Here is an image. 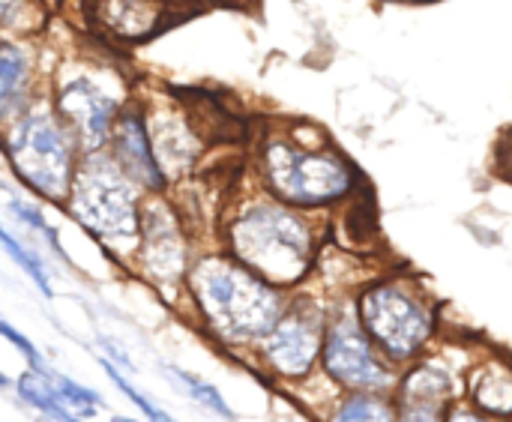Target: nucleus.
<instances>
[{
	"instance_id": "5701e85b",
	"label": "nucleus",
	"mask_w": 512,
	"mask_h": 422,
	"mask_svg": "<svg viewBox=\"0 0 512 422\" xmlns=\"http://www.w3.org/2000/svg\"><path fill=\"white\" fill-rule=\"evenodd\" d=\"M27 0H0V27H18Z\"/></svg>"
},
{
	"instance_id": "6e6552de",
	"label": "nucleus",
	"mask_w": 512,
	"mask_h": 422,
	"mask_svg": "<svg viewBox=\"0 0 512 422\" xmlns=\"http://www.w3.org/2000/svg\"><path fill=\"white\" fill-rule=\"evenodd\" d=\"M324 369L345 387L354 390H381L390 384L387 369L369 351L366 336L345 318L339 321L324 345Z\"/></svg>"
},
{
	"instance_id": "bb28decb",
	"label": "nucleus",
	"mask_w": 512,
	"mask_h": 422,
	"mask_svg": "<svg viewBox=\"0 0 512 422\" xmlns=\"http://www.w3.org/2000/svg\"><path fill=\"white\" fill-rule=\"evenodd\" d=\"M0 387H6V375H0Z\"/></svg>"
},
{
	"instance_id": "cd10ccee",
	"label": "nucleus",
	"mask_w": 512,
	"mask_h": 422,
	"mask_svg": "<svg viewBox=\"0 0 512 422\" xmlns=\"http://www.w3.org/2000/svg\"><path fill=\"white\" fill-rule=\"evenodd\" d=\"M111 422H135V420H123V417H120V420H111Z\"/></svg>"
},
{
	"instance_id": "f8f14e48",
	"label": "nucleus",
	"mask_w": 512,
	"mask_h": 422,
	"mask_svg": "<svg viewBox=\"0 0 512 422\" xmlns=\"http://www.w3.org/2000/svg\"><path fill=\"white\" fill-rule=\"evenodd\" d=\"M168 15L165 0H90V18L99 30L120 42L153 36Z\"/></svg>"
},
{
	"instance_id": "9d476101",
	"label": "nucleus",
	"mask_w": 512,
	"mask_h": 422,
	"mask_svg": "<svg viewBox=\"0 0 512 422\" xmlns=\"http://www.w3.org/2000/svg\"><path fill=\"white\" fill-rule=\"evenodd\" d=\"M141 261L156 279H174L186 267V246L174 213L162 201H147L141 207Z\"/></svg>"
},
{
	"instance_id": "393cba45",
	"label": "nucleus",
	"mask_w": 512,
	"mask_h": 422,
	"mask_svg": "<svg viewBox=\"0 0 512 422\" xmlns=\"http://www.w3.org/2000/svg\"><path fill=\"white\" fill-rule=\"evenodd\" d=\"M447 422H483V420H477V417H474L471 411H453V414H450V420H447Z\"/></svg>"
},
{
	"instance_id": "1a4fd4ad",
	"label": "nucleus",
	"mask_w": 512,
	"mask_h": 422,
	"mask_svg": "<svg viewBox=\"0 0 512 422\" xmlns=\"http://www.w3.org/2000/svg\"><path fill=\"white\" fill-rule=\"evenodd\" d=\"M108 141H111L114 162L138 186H147L150 192L165 189L168 177H165V171H162V165L156 159V150H153V141H150V129H147L144 114L138 108H129V111H120L117 114Z\"/></svg>"
},
{
	"instance_id": "6ab92c4d",
	"label": "nucleus",
	"mask_w": 512,
	"mask_h": 422,
	"mask_svg": "<svg viewBox=\"0 0 512 422\" xmlns=\"http://www.w3.org/2000/svg\"><path fill=\"white\" fill-rule=\"evenodd\" d=\"M174 378H177V381H183V390H186L195 402H201L204 408H210V411H216L219 417L231 420V411H228L225 399L216 393V387H213V384H204L201 378H195V375H189V372H180V369H174Z\"/></svg>"
},
{
	"instance_id": "39448f33",
	"label": "nucleus",
	"mask_w": 512,
	"mask_h": 422,
	"mask_svg": "<svg viewBox=\"0 0 512 422\" xmlns=\"http://www.w3.org/2000/svg\"><path fill=\"white\" fill-rule=\"evenodd\" d=\"M264 174L273 192L300 207H318L351 189V168L333 153H309L288 141H270L264 150Z\"/></svg>"
},
{
	"instance_id": "f03ea898",
	"label": "nucleus",
	"mask_w": 512,
	"mask_h": 422,
	"mask_svg": "<svg viewBox=\"0 0 512 422\" xmlns=\"http://www.w3.org/2000/svg\"><path fill=\"white\" fill-rule=\"evenodd\" d=\"M6 156L21 177L24 186L33 192L63 201L69 198L72 177H75V135L48 105L24 108L6 135Z\"/></svg>"
},
{
	"instance_id": "412c9836",
	"label": "nucleus",
	"mask_w": 512,
	"mask_h": 422,
	"mask_svg": "<svg viewBox=\"0 0 512 422\" xmlns=\"http://www.w3.org/2000/svg\"><path fill=\"white\" fill-rule=\"evenodd\" d=\"M105 372L111 375V381H114V384H117V387H120V390H123V393H126V396H129V399H132V402H135V405H138L141 411H144V414H147V417H150V420L174 422L171 417H168V414L156 411V408H153V405H150V402H147V399H144L141 393H135V390H132V387H129V384H126V381H123V378H120V375H117V372H114V369H111L108 363H105Z\"/></svg>"
},
{
	"instance_id": "7ed1b4c3",
	"label": "nucleus",
	"mask_w": 512,
	"mask_h": 422,
	"mask_svg": "<svg viewBox=\"0 0 512 422\" xmlns=\"http://www.w3.org/2000/svg\"><path fill=\"white\" fill-rule=\"evenodd\" d=\"M231 249L243 267L273 285L303 279L312 261L309 228L294 213L270 204L246 210L231 225Z\"/></svg>"
},
{
	"instance_id": "a211bd4d",
	"label": "nucleus",
	"mask_w": 512,
	"mask_h": 422,
	"mask_svg": "<svg viewBox=\"0 0 512 422\" xmlns=\"http://www.w3.org/2000/svg\"><path fill=\"white\" fill-rule=\"evenodd\" d=\"M54 387H57L63 408L72 417H90V414H96V405H102V399L93 390H84L81 384H75L69 378H54Z\"/></svg>"
},
{
	"instance_id": "423d86ee",
	"label": "nucleus",
	"mask_w": 512,
	"mask_h": 422,
	"mask_svg": "<svg viewBox=\"0 0 512 422\" xmlns=\"http://www.w3.org/2000/svg\"><path fill=\"white\" fill-rule=\"evenodd\" d=\"M363 324L369 336L393 357L405 360L429 339L432 321L426 309L396 285H381L360 300Z\"/></svg>"
},
{
	"instance_id": "4be33fe9",
	"label": "nucleus",
	"mask_w": 512,
	"mask_h": 422,
	"mask_svg": "<svg viewBox=\"0 0 512 422\" xmlns=\"http://www.w3.org/2000/svg\"><path fill=\"white\" fill-rule=\"evenodd\" d=\"M0 336H3V339H9V342H12V345H15V348H18V351H21V354L30 360V366H33V369H42V360H39L36 348H33V345H30V342H27V339H24V336H21L15 327H9L3 318H0Z\"/></svg>"
},
{
	"instance_id": "dca6fc26",
	"label": "nucleus",
	"mask_w": 512,
	"mask_h": 422,
	"mask_svg": "<svg viewBox=\"0 0 512 422\" xmlns=\"http://www.w3.org/2000/svg\"><path fill=\"white\" fill-rule=\"evenodd\" d=\"M18 396H21L24 402H30L33 408H39L42 414H48V417L69 414V411L63 408L60 396H57L54 381H51L42 369H33V372H27V375L18 381Z\"/></svg>"
},
{
	"instance_id": "0eeeda50",
	"label": "nucleus",
	"mask_w": 512,
	"mask_h": 422,
	"mask_svg": "<svg viewBox=\"0 0 512 422\" xmlns=\"http://www.w3.org/2000/svg\"><path fill=\"white\" fill-rule=\"evenodd\" d=\"M57 114L72 129V135L84 147V153H93V150H102L108 144L114 120L120 114V102L114 96H108L90 78L78 75L60 87Z\"/></svg>"
},
{
	"instance_id": "20e7f679",
	"label": "nucleus",
	"mask_w": 512,
	"mask_h": 422,
	"mask_svg": "<svg viewBox=\"0 0 512 422\" xmlns=\"http://www.w3.org/2000/svg\"><path fill=\"white\" fill-rule=\"evenodd\" d=\"M72 216L102 240H135L141 228V207L135 180L114 162V156L84 153L69 189Z\"/></svg>"
},
{
	"instance_id": "9b49d317",
	"label": "nucleus",
	"mask_w": 512,
	"mask_h": 422,
	"mask_svg": "<svg viewBox=\"0 0 512 422\" xmlns=\"http://www.w3.org/2000/svg\"><path fill=\"white\" fill-rule=\"evenodd\" d=\"M264 351L270 366H276L282 375L300 378L312 369L321 351V330L312 318L291 315L285 321H276V327L267 333Z\"/></svg>"
},
{
	"instance_id": "2eb2a0df",
	"label": "nucleus",
	"mask_w": 512,
	"mask_h": 422,
	"mask_svg": "<svg viewBox=\"0 0 512 422\" xmlns=\"http://www.w3.org/2000/svg\"><path fill=\"white\" fill-rule=\"evenodd\" d=\"M474 402L489 411V414H498V417H507L512 414V372L492 363L486 366L477 378H474Z\"/></svg>"
},
{
	"instance_id": "f257e3e1",
	"label": "nucleus",
	"mask_w": 512,
	"mask_h": 422,
	"mask_svg": "<svg viewBox=\"0 0 512 422\" xmlns=\"http://www.w3.org/2000/svg\"><path fill=\"white\" fill-rule=\"evenodd\" d=\"M189 285L210 327L228 342L267 336L279 321V297L243 264L207 258L195 264Z\"/></svg>"
},
{
	"instance_id": "aec40b11",
	"label": "nucleus",
	"mask_w": 512,
	"mask_h": 422,
	"mask_svg": "<svg viewBox=\"0 0 512 422\" xmlns=\"http://www.w3.org/2000/svg\"><path fill=\"white\" fill-rule=\"evenodd\" d=\"M333 422H393V414L387 405L375 399H354L342 405V411L333 417Z\"/></svg>"
},
{
	"instance_id": "4468645a",
	"label": "nucleus",
	"mask_w": 512,
	"mask_h": 422,
	"mask_svg": "<svg viewBox=\"0 0 512 422\" xmlns=\"http://www.w3.org/2000/svg\"><path fill=\"white\" fill-rule=\"evenodd\" d=\"M150 141L156 150V159L168 177V171H183L192 165L198 153V138L180 117H156L150 129Z\"/></svg>"
},
{
	"instance_id": "a878e982",
	"label": "nucleus",
	"mask_w": 512,
	"mask_h": 422,
	"mask_svg": "<svg viewBox=\"0 0 512 422\" xmlns=\"http://www.w3.org/2000/svg\"><path fill=\"white\" fill-rule=\"evenodd\" d=\"M60 420H63V422H78V417H72V414H60Z\"/></svg>"
},
{
	"instance_id": "f3484780",
	"label": "nucleus",
	"mask_w": 512,
	"mask_h": 422,
	"mask_svg": "<svg viewBox=\"0 0 512 422\" xmlns=\"http://www.w3.org/2000/svg\"><path fill=\"white\" fill-rule=\"evenodd\" d=\"M0 249H3V252H6V255H9V258H12V261H15V264H18V267L33 279V282H36V288H39L45 297H51V294H54V291H51V279H48L45 264H42V261H39V258H36V255H33V252L18 240V237H12L3 225H0Z\"/></svg>"
},
{
	"instance_id": "ddd939ff",
	"label": "nucleus",
	"mask_w": 512,
	"mask_h": 422,
	"mask_svg": "<svg viewBox=\"0 0 512 422\" xmlns=\"http://www.w3.org/2000/svg\"><path fill=\"white\" fill-rule=\"evenodd\" d=\"M33 81L30 57L21 45L0 39V123L15 120L27 108Z\"/></svg>"
},
{
	"instance_id": "b1692460",
	"label": "nucleus",
	"mask_w": 512,
	"mask_h": 422,
	"mask_svg": "<svg viewBox=\"0 0 512 422\" xmlns=\"http://www.w3.org/2000/svg\"><path fill=\"white\" fill-rule=\"evenodd\" d=\"M399 422H441L438 420V414H432L429 408H411L405 417Z\"/></svg>"
}]
</instances>
